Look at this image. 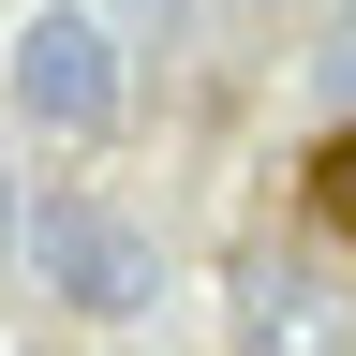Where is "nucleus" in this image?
Returning <instances> with one entry per match:
<instances>
[{
  "mask_svg": "<svg viewBox=\"0 0 356 356\" xmlns=\"http://www.w3.org/2000/svg\"><path fill=\"white\" fill-rule=\"evenodd\" d=\"M312 89H327V104H356V0L312 30Z\"/></svg>",
  "mask_w": 356,
  "mask_h": 356,
  "instance_id": "4",
  "label": "nucleus"
},
{
  "mask_svg": "<svg viewBox=\"0 0 356 356\" xmlns=\"http://www.w3.org/2000/svg\"><path fill=\"white\" fill-rule=\"evenodd\" d=\"M15 252H30V282L60 297V312H89V327H134V312L163 297V252H149V222H119L104 193H30Z\"/></svg>",
  "mask_w": 356,
  "mask_h": 356,
  "instance_id": "1",
  "label": "nucleus"
},
{
  "mask_svg": "<svg viewBox=\"0 0 356 356\" xmlns=\"http://www.w3.org/2000/svg\"><path fill=\"white\" fill-rule=\"evenodd\" d=\"M134 74H119V30L89 15V0H30L15 15V119L60 134V149H89V134H119Z\"/></svg>",
  "mask_w": 356,
  "mask_h": 356,
  "instance_id": "2",
  "label": "nucleus"
},
{
  "mask_svg": "<svg viewBox=\"0 0 356 356\" xmlns=\"http://www.w3.org/2000/svg\"><path fill=\"white\" fill-rule=\"evenodd\" d=\"M238 356H356L327 282H297V267H238Z\"/></svg>",
  "mask_w": 356,
  "mask_h": 356,
  "instance_id": "3",
  "label": "nucleus"
},
{
  "mask_svg": "<svg viewBox=\"0 0 356 356\" xmlns=\"http://www.w3.org/2000/svg\"><path fill=\"white\" fill-rule=\"evenodd\" d=\"M119 15H134V30H178V15H193V0H119Z\"/></svg>",
  "mask_w": 356,
  "mask_h": 356,
  "instance_id": "6",
  "label": "nucleus"
},
{
  "mask_svg": "<svg viewBox=\"0 0 356 356\" xmlns=\"http://www.w3.org/2000/svg\"><path fill=\"white\" fill-rule=\"evenodd\" d=\"M327 208L356 222V134H341V149H327Z\"/></svg>",
  "mask_w": 356,
  "mask_h": 356,
  "instance_id": "5",
  "label": "nucleus"
}]
</instances>
